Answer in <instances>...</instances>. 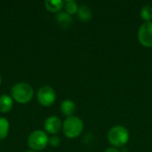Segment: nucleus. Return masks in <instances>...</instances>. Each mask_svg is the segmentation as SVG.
Segmentation results:
<instances>
[{
	"label": "nucleus",
	"instance_id": "f257e3e1",
	"mask_svg": "<svg viewBox=\"0 0 152 152\" xmlns=\"http://www.w3.org/2000/svg\"><path fill=\"white\" fill-rule=\"evenodd\" d=\"M130 138L129 131L123 126H114L108 133V141L115 148L125 146Z\"/></svg>",
	"mask_w": 152,
	"mask_h": 152
},
{
	"label": "nucleus",
	"instance_id": "f03ea898",
	"mask_svg": "<svg viewBox=\"0 0 152 152\" xmlns=\"http://www.w3.org/2000/svg\"><path fill=\"white\" fill-rule=\"evenodd\" d=\"M84 129V123L81 118L76 116L68 117L62 125L63 134L66 137L74 139L78 137Z\"/></svg>",
	"mask_w": 152,
	"mask_h": 152
},
{
	"label": "nucleus",
	"instance_id": "7ed1b4c3",
	"mask_svg": "<svg viewBox=\"0 0 152 152\" xmlns=\"http://www.w3.org/2000/svg\"><path fill=\"white\" fill-rule=\"evenodd\" d=\"M12 98L19 103H27L33 98L34 91L30 85L21 82L14 85L11 90Z\"/></svg>",
	"mask_w": 152,
	"mask_h": 152
},
{
	"label": "nucleus",
	"instance_id": "20e7f679",
	"mask_svg": "<svg viewBox=\"0 0 152 152\" xmlns=\"http://www.w3.org/2000/svg\"><path fill=\"white\" fill-rule=\"evenodd\" d=\"M49 143V138L46 134L41 130H37L30 134L28 138V144L34 151L44 150Z\"/></svg>",
	"mask_w": 152,
	"mask_h": 152
},
{
	"label": "nucleus",
	"instance_id": "39448f33",
	"mask_svg": "<svg viewBox=\"0 0 152 152\" xmlns=\"http://www.w3.org/2000/svg\"><path fill=\"white\" fill-rule=\"evenodd\" d=\"M56 100L55 91L49 86H44L37 92V101L45 107H49L54 103Z\"/></svg>",
	"mask_w": 152,
	"mask_h": 152
},
{
	"label": "nucleus",
	"instance_id": "423d86ee",
	"mask_svg": "<svg viewBox=\"0 0 152 152\" xmlns=\"http://www.w3.org/2000/svg\"><path fill=\"white\" fill-rule=\"evenodd\" d=\"M138 40L140 44L147 48L152 47V21L144 22L138 29Z\"/></svg>",
	"mask_w": 152,
	"mask_h": 152
},
{
	"label": "nucleus",
	"instance_id": "0eeeda50",
	"mask_svg": "<svg viewBox=\"0 0 152 152\" xmlns=\"http://www.w3.org/2000/svg\"><path fill=\"white\" fill-rule=\"evenodd\" d=\"M44 126H45V129L47 133L55 134L61 130L62 125H61V119L58 117L52 116V117H49L48 118H46Z\"/></svg>",
	"mask_w": 152,
	"mask_h": 152
},
{
	"label": "nucleus",
	"instance_id": "6e6552de",
	"mask_svg": "<svg viewBox=\"0 0 152 152\" xmlns=\"http://www.w3.org/2000/svg\"><path fill=\"white\" fill-rule=\"evenodd\" d=\"M76 104L71 100L66 99L61 103V111L67 117H71L76 112Z\"/></svg>",
	"mask_w": 152,
	"mask_h": 152
},
{
	"label": "nucleus",
	"instance_id": "1a4fd4ad",
	"mask_svg": "<svg viewBox=\"0 0 152 152\" xmlns=\"http://www.w3.org/2000/svg\"><path fill=\"white\" fill-rule=\"evenodd\" d=\"M77 17L78 19L83 21V22H87L89 21L92 17H93V12L91 10V8L88 5H81L78 8L77 11Z\"/></svg>",
	"mask_w": 152,
	"mask_h": 152
},
{
	"label": "nucleus",
	"instance_id": "9d476101",
	"mask_svg": "<svg viewBox=\"0 0 152 152\" xmlns=\"http://www.w3.org/2000/svg\"><path fill=\"white\" fill-rule=\"evenodd\" d=\"M56 20L62 28H69L72 23V17L66 12H61L56 15Z\"/></svg>",
	"mask_w": 152,
	"mask_h": 152
},
{
	"label": "nucleus",
	"instance_id": "9b49d317",
	"mask_svg": "<svg viewBox=\"0 0 152 152\" xmlns=\"http://www.w3.org/2000/svg\"><path fill=\"white\" fill-rule=\"evenodd\" d=\"M12 99L6 94L0 96V111L6 113L12 108Z\"/></svg>",
	"mask_w": 152,
	"mask_h": 152
},
{
	"label": "nucleus",
	"instance_id": "f8f14e48",
	"mask_svg": "<svg viewBox=\"0 0 152 152\" xmlns=\"http://www.w3.org/2000/svg\"><path fill=\"white\" fill-rule=\"evenodd\" d=\"M46 9L52 12H59L64 5V2L61 0H46L45 2Z\"/></svg>",
	"mask_w": 152,
	"mask_h": 152
},
{
	"label": "nucleus",
	"instance_id": "ddd939ff",
	"mask_svg": "<svg viewBox=\"0 0 152 152\" xmlns=\"http://www.w3.org/2000/svg\"><path fill=\"white\" fill-rule=\"evenodd\" d=\"M141 17L145 21H151L152 20V6L150 4L143 5L141 10Z\"/></svg>",
	"mask_w": 152,
	"mask_h": 152
},
{
	"label": "nucleus",
	"instance_id": "4468645a",
	"mask_svg": "<svg viewBox=\"0 0 152 152\" xmlns=\"http://www.w3.org/2000/svg\"><path fill=\"white\" fill-rule=\"evenodd\" d=\"M9 131V123L8 120L4 118H0V140H4Z\"/></svg>",
	"mask_w": 152,
	"mask_h": 152
},
{
	"label": "nucleus",
	"instance_id": "2eb2a0df",
	"mask_svg": "<svg viewBox=\"0 0 152 152\" xmlns=\"http://www.w3.org/2000/svg\"><path fill=\"white\" fill-rule=\"evenodd\" d=\"M64 6L66 9V12H68L70 15L77 13L78 8H79L78 4L73 0H68L66 2H64Z\"/></svg>",
	"mask_w": 152,
	"mask_h": 152
},
{
	"label": "nucleus",
	"instance_id": "dca6fc26",
	"mask_svg": "<svg viewBox=\"0 0 152 152\" xmlns=\"http://www.w3.org/2000/svg\"><path fill=\"white\" fill-rule=\"evenodd\" d=\"M60 142H61V140H60V138H59L58 136H56V135H53L52 137L49 138V144H50L51 146H53V147H57V146H59Z\"/></svg>",
	"mask_w": 152,
	"mask_h": 152
},
{
	"label": "nucleus",
	"instance_id": "f3484780",
	"mask_svg": "<svg viewBox=\"0 0 152 152\" xmlns=\"http://www.w3.org/2000/svg\"><path fill=\"white\" fill-rule=\"evenodd\" d=\"M104 152H120V151H119L117 148H115V147H111V148H108V149H106Z\"/></svg>",
	"mask_w": 152,
	"mask_h": 152
},
{
	"label": "nucleus",
	"instance_id": "a211bd4d",
	"mask_svg": "<svg viewBox=\"0 0 152 152\" xmlns=\"http://www.w3.org/2000/svg\"><path fill=\"white\" fill-rule=\"evenodd\" d=\"M25 152H36V151H25Z\"/></svg>",
	"mask_w": 152,
	"mask_h": 152
},
{
	"label": "nucleus",
	"instance_id": "6ab92c4d",
	"mask_svg": "<svg viewBox=\"0 0 152 152\" xmlns=\"http://www.w3.org/2000/svg\"><path fill=\"white\" fill-rule=\"evenodd\" d=\"M1 81H2V78H1V75H0V84H1Z\"/></svg>",
	"mask_w": 152,
	"mask_h": 152
}]
</instances>
